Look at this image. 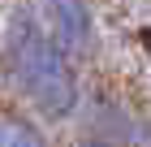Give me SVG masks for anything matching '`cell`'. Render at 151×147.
<instances>
[{"label": "cell", "instance_id": "1", "mask_svg": "<svg viewBox=\"0 0 151 147\" xmlns=\"http://www.w3.org/2000/svg\"><path fill=\"white\" fill-rule=\"evenodd\" d=\"M4 69L17 95L39 117L65 121L78 108V74H73L69 48L47 26H39L30 13H17L4 35Z\"/></svg>", "mask_w": 151, "mask_h": 147}, {"label": "cell", "instance_id": "2", "mask_svg": "<svg viewBox=\"0 0 151 147\" xmlns=\"http://www.w3.org/2000/svg\"><path fill=\"white\" fill-rule=\"evenodd\" d=\"M43 13H47V30L69 52H82L91 43L95 22H91V4L86 0H43Z\"/></svg>", "mask_w": 151, "mask_h": 147}, {"label": "cell", "instance_id": "3", "mask_svg": "<svg viewBox=\"0 0 151 147\" xmlns=\"http://www.w3.org/2000/svg\"><path fill=\"white\" fill-rule=\"evenodd\" d=\"M0 147H47L35 125L17 121V117H0Z\"/></svg>", "mask_w": 151, "mask_h": 147}]
</instances>
